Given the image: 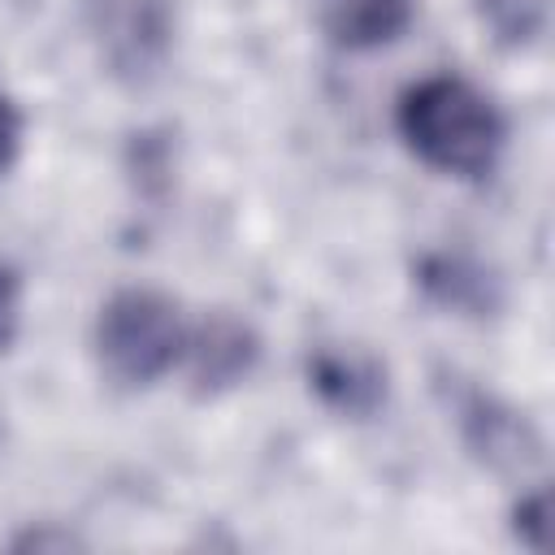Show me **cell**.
<instances>
[{"label": "cell", "instance_id": "cell-1", "mask_svg": "<svg viewBox=\"0 0 555 555\" xmlns=\"http://www.w3.org/2000/svg\"><path fill=\"white\" fill-rule=\"evenodd\" d=\"M395 121L412 156L447 178H486L507 139L490 95L455 74H434L408 87Z\"/></svg>", "mask_w": 555, "mask_h": 555}, {"label": "cell", "instance_id": "cell-2", "mask_svg": "<svg viewBox=\"0 0 555 555\" xmlns=\"http://www.w3.org/2000/svg\"><path fill=\"white\" fill-rule=\"evenodd\" d=\"M182 347H186V321L165 291L126 286L108 295V304L95 317L100 369L126 390L165 377L182 360Z\"/></svg>", "mask_w": 555, "mask_h": 555}, {"label": "cell", "instance_id": "cell-3", "mask_svg": "<svg viewBox=\"0 0 555 555\" xmlns=\"http://www.w3.org/2000/svg\"><path fill=\"white\" fill-rule=\"evenodd\" d=\"M87 26L113 74L143 82L165 65L173 17L165 0H87Z\"/></svg>", "mask_w": 555, "mask_h": 555}, {"label": "cell", "instance_id": "cell-4", "mask_svg": "<svg viewBox=\"0 0 555 555\" xmlns=\"http://www.w3.org/2000/svg\"><path fill=\"white\" fill-rule=\"evenodd\" d=\"M455 421H460V434L473 447V455L486 460L490 468L529 473V468L542 464L538 429L516 408H507L503 399H494L486 390H473V386H460L455 390Z\"/></svg>", "mask_w": 555, "mask_h": 555}, {"label": "cell", "instance_id": "cell-5", "mask_svg": "<svg viewBox=\"0 0 555 555\" xmlns=\"http://www.w3.org/2000/svg\"><path fill=\"white\" fill-rule=\"evenodd\" d=\"M182 356H186V373H191L195 395H221L256 369L260 343L238 317L217 312V317L199 321L195 330H186Z\"/></svg>", "mask_w": 555, "mask_h": 555}, {"label": "cell", "instance_id": "cell-6", "mask_svg": "<svg viewBox=\"0 0 555 555\" xmlns=\"http://www.w3.org/2000/svg\"><path fill=\"white\" fill-rule=\"evenodd\" d=\"M308 386L321 395L325 408L343 416H373L386 399L382 364L360 351H338V347H321L317 356H308Z\"/></svg>", "mask_w": 555, "mask_h": 555}, {"label": "cell", "instance_id": "cell-7", "mask_svg": "<svg viewBox=\"0 0 555 555\" xmlns=\"http://www.w3.org/2000/svg\"><path fill=\"white\" fill-rule=\"evenodd\" d=\"M416 286L451 312H468V317H486L499 308V282L486 264H477L464 251H429L416 264Z\"/></svg>", "mask_w": 555, "mask_h": 555}, {"label": "cell", "instance_id": "cell-8", "mask_svg": "<svg viewBox=\"0 0 555 555\" xmlns=\"http://www.w3.org/2000/svg\"><path fill=\"white\" fill-rule=\"evenodd\" d=\"M325 35L338 48H382L412 22V0H325Z\"/></svg>", "mask_w": 555, "mask_h": 555}, {"label": "cell", "instance_id": "cell-9", "mask_svg": "<svg viewBox=\"0 0 555 555\" xmlns=\"http://www.w3.org/2000/svg\"><path fill=\"white\" fill-rule=\"evenodd\" d=\"M516 538L529 546V551H542L546 546V490H533L516 503Z\"/></svg>", "mask_w": 555, "mask_h": 555}, {"label": "cell", "instance_id": "cell-10", "mask_svg": "<svg viewBox=\"0 0 555 555\" xmlns=\"http://www.w3.org/2000/svg\"><path fill=\"white\" fill-rule=\"evenodd\" d=\"M17 325H22V282L9 264H0V351L13 347Z\"/></svg>", "mask_w": 555, "mask_h": 555}, {"label": "cell", "instance_id": "cell-11", "mask_svg": "<svg viewBox=\"0 0 555 555\" xmlns=\"http://www.w3.org/2000/svg\"><path fill=\"white\" fill-rule=\"evenodd\" d=\"M17 152H22V108L0 87V178L17 165Z\"/></svg>", "mask_w": 555, "mask_h": 555}, {"label": "cell", "instance_id": "cell-12", "mask_svg": "<svg viewBox=\"0 0 555 555\" xmlns=\"http://www.w3.org/2000/svg\"><path fill=\"white\" fill-rule=\"evenodd\" d=\"M0 438H4V416H0Z\"/></svg>", "mask_w": 555, "mask_h": 555}]
</instances>
